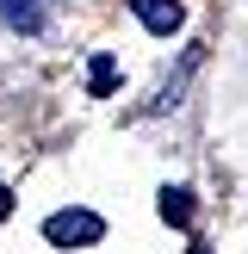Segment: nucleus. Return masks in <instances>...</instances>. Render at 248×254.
Masks as SVG:
<instances>
[{
	"label": "nucleus",
	"mask_w": 248,
	"mask_h": 254,
	"mask_svg": "<svg viewBox=\"0 0 248 254\" xmlns=\"http://www.w3.org/2000/svg\"><path fill=\"white\" fill-rule=\"evenodd\" d=\"M44 236H50L56 248H93L99 236H106V223H99L93 211H56V217L44 223Z\"/></svg>",
	"instance_id": "1"
},
{
	"label": "nucleus",
	"mask_w": 248,
	"mask_h": 254,
	"mask_svg": "<svg viewBox=\"0 0 248 254\" xmlns=\"http://www.w3.org/2000/svg\"><path fill=\"white\" fill-rule=\"evenodd\" d=\"M130 12H136V19H143L155 37L180 31V19H186V12H180V0H130Z\"/></svg>",
	"instance_id": "2"
},
{
	"label": "nucleus",
	"mask_w": 248,
	"mask_h": 254,
	"mask_svg": "<svg viewBox=\"0 0 248 254\" xmlns=\"http://www.w3.org/2000/svg\"><path fill=\"white\" fill-rule=\"evenodd\" d=\"M0 19L12 25V31H44V6H37V0H0Z\"/></svg>",
	"instance_id": "3"
},
{
	"label": "nucleus",
	"mask_w": 248,
	"mask_h": 254,
	"mask_svg": "<svg viewBox=\"0 0 248 254\" xmlns=\"http://www.w3.org/2000/svg\"><path fill=\"white\" fill-rule=\"evenodd\" d=\"M161 217H168V223H192V192H186V186L161 192Z\"/></svg>",
	"instance_id": "4"
},
{
	"label": "nucleus",
	"mask_w": 248,
	"mask_h": 254,
	"mask_svg": "<svg viewBox=\"0 0 248 254\" xmlns=\"http://www.w3.org/2000/svg\"><path fill=\"white\" fill-rule=\"evenodd\" d=\"M112 81H118V62L112 56H93V68H87V87H93V99L112 93Z\"/></svg>",
	"instance_id": "5"
},
{
	"label": "nucleus",
	"mask_w": 248,
	"mask_h": 254,
	"mask_svg": "<svg viewBox=\"0 0 248 254\" xmlns=\"http://www.w3.org/2000/svg\"><path fill=\"white\" fill-rule=\"evenodd\" d=\"M6 211H12V192H6V186H0V223H6Z\"/></svg>",
	"instance_id": "6"
}]
</instances>
